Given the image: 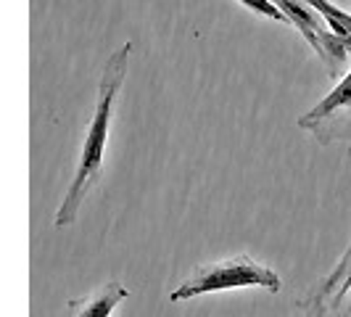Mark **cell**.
<instances>
[{"instance_id": "obj_8", "label": "cell", "mask_w": 351, "mask_h": 317, "mask_svg": "<svg viewBox=\"0 0 351 317\" xmlns=\"http://www.w3.org/2000/svg\"><path fill=\"white\" fill-rule=\"evenodd\" d=\"M238 3H241L243 8H248V11L259 14V16H267V19H272V21H282V24H288L285 14H282L272 0H238Z\"/></svg>"}, {"instance_id": "obj_4", "label": "cell", "mask_w": 351, "mask_h": 317, "mask_svg": "<svg viewBox=\"0 0 351 317\" xmlns=\"http://www.w3.org/2000/svg\"><path fill=\"white\" fill-rule=\"evenodd\" d=\"M299 127L312 132L322 145L349 141L351 154V69L338 80L330 95H325L315 108L299 117Z\"/></svg>"}, {"instance_id": "obj_7", "label": "cell", "mask_w": 351, "mask_h": 317, "mask_svg": "<svg viewBox=\"0 0 351 317\" xmlns=\"http://www.w3.org/2000/svg\"><path fill=\"white\" fill-rule=\"evenodd\" d=\"M304 3L312 5L317 14L330 24V30L335 32V37H341V40L346 43V48L351 51V14L335 8L333 3H328V0H304Z\"/></svg>"}, {"instance_id": "obj_3", "label": "cell", "mask_w": 351, "mask_h": 317, "mask_svg": "<svg viewBox=\"0 0 351 317\" xmlns=\"http://www.w3.org/2000/svg\"><path fill=\"white\" fill-rule=\"evenodd\" d=\"M272 3L285 14L288 24L296 27L301 35L309 40V45L315 48L319 61L328 67L330 77L341 80L346 74V64H349V48L341 37H335L330 24L304 0H272Z\"/></svg>"}, {"instance_id": "obj_1", "label": "cell", "mask_w": 351, "mask_h": 317, "mask_svg": "<svg viewBox=\"0 0 351 317\" xmlns=\"http://www.w3.org/2000/svg\"><path fill=\"white\" fill-rule=\"evenodd\" d=\"M132 51V43L127 40L117 51L108 56L98 82V98H95V108L90 117L88 132L82 141V151H80V161L71 177V185L64 193V201L56 211V228H66L77 220L82 201L90 196L93 188H98L101 177H104V161H106V143H108V132H111V122H114V108H117V98L127 77V58Z\"/></svg>"}, {"instance_id": "obj_6", "label": "cell", "mask_w": 351, "mask_h": 317, "mask_svg": "<svg viewBox=\"0 0 351 317\" xmlns=\"http://www.w3.org/2000/svg\"><path fill=\"white\" fill-rule=\"evenodd\" d=\"M130 296L127 285L119 281H108L98 285L88 296H77V299L66 301V312L69 317H111L114 309Z\"/></svg>"}, {"instance_id": "obj_2", "label": "cell", "mask_w": 351, "mask_h": 317, "mask_svg": "<svg viewBox=\"0 0 351 317\" xmlns=\"http://www.w3.org/2000/svg\"><path fill=\"white\" fill-rule=\"evenodd\" d=\"M280 285V275L275 270L256 262L248 254H235L230 259L195 267L193 272L169 294V301L180 304V301L195 299V296L232 291V288H264L269 294H278Z\"/></svg>"}, {"instance_id": "obj_5", "label": "cell", "mask_w": 351, "mask_h": 317, "mask_svg": "<svg viewBox=\"0 0 351 317\" xmlns=\"http://www.w3.org/2000/svg\"><path fill=\"white\" fill-rule=\"evenodd\" d=\"M296 307L301 317H351V244L333 270L301 294Z\"/></svg>"}]
</instances>
